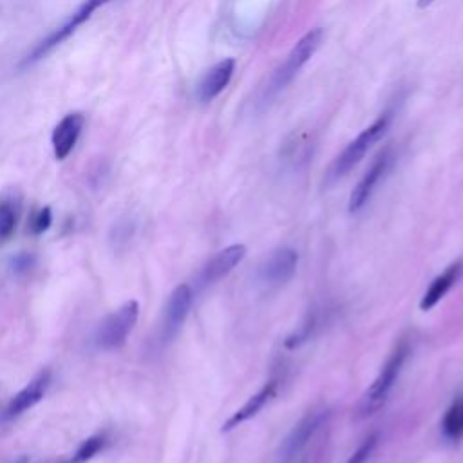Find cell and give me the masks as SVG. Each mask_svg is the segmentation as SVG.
I'll return each instance as SVG.
<instances>
[{
  "label": "cell",
  "mask_w": 463,
  "mask_h": 463,
  "mask_svg": "<svg viewBox=\"0 0 463 463\" xmlns=\"http://www.w3.org/2000/svg\"><path fill=\"white\" fill-rule=\"evenodd\" d=\"M409 353H411V345L407 340H400L394 345V349L387 356L385 364L382 365L378 376L373 380V383L362 394V398L356 405L358 418H369L385 405V402L396 383V378H398L403 364L409 358Z\"/></svg>",
  "instance_id": "6da1fadb"
},
{
  "label": "cell",
  "mask_w": 463,
  "mask_h": 463,
  "mask_svg": "<svg viewBox=\"0 0 463 463\" xmlns=\"http://www.w3.org/2000/svg\"><path fill=\"white\" fill-rule=\"evenodd\" d=\"M391 123H392V110H385L369 127H365L353 141H349L347 146L331 163L326 174L327 181L335 183L345 174H349L364 159V156L371 150V146L383 137Z\"/></svg>",
  "instance_id": "7a4b0ae2"
},
{
  "label": "cell",
  "mask_w": 463,
  "mask_h": 463,
  "mask_svg": "<svg viewBox=\"0 0 463 463\" xmlns=\"http://www.w3.org/2000/svg\"><path fill=\"white\" fill-rule=\"evenodd\" d=\"M324 40V31L322 27H315L311 31H307L295 45L293 49L288 52L286 60L275 69V72L269 78V83L266 87V94L273 96L280 90H284L293 78L300 72V69L313 58V54L318 51V47L322 45Z\"/></svg>",
  "instance_id": "3957f363"
},
{
  "label": "cell",
  "mask_w": 463,
  "mask_h": 463,
  "mask_svg": "<svg viewBox=\"0 0 463 463\" xmlns=\"http://www.w3.org/2000/svg\"><path fill=\"white\" fill-rule=\"evenodd\" d=\"M139 317V304L137 300H127L121 307L110 313L99 326L96 333V344L101 349H118L121 347L130 331L134 329Z\"/></svg>",
  "instance_id": "277c9868"
},
{
  "label": "cell",
  "mask_w": 463,
  "mask_h": 463,
  "mask_svg": "<svg viewBox=\"0 0 463 463\" xmlns=\"http://www.w3.org/2000/svg\"><path fill=\"white\" fill-rule=\"evenodd\" d=\"M327 416H329L327 409H313V411L306 412L295 423V427L288 432V436L282 439L277 458L282 463H288L293 458H297L304 450V447L311 441V438L320 430V427L324 425Z\"/></svg>",
  "instance_id": "5b68a950"
},
{
  "label": "cell",
  "mask_w": 463,
  "mask_h": 463,
  "mask_svg": "<svg viewBox=\"0 0 463 463\" xmlns=\"http://www.w3.org/2000/svg\"><path fill=\"white\" fill-rule=\"evenodd\" d=\"M392 161H394V148L392 146H385L373 159L371 166L365 170V174L362 175V179L356 183V186L351 192V197H349V212L351 213L362 210L367 204V201L371 199V195L374 194V190L378 188L382 179L391 170Z\"/></svg>",
  "instance_id": "8992f818"
},
{
  "label": "cell",
  "mask_w": 463,
  "mask_h": 463,
  "mask_svg": "<svg viewBox=\"0 0 463 463\" xmlns=\"http://www.w3.org/2000/svg\"><path fill=\"white\" fill-rule=\"evenodd\" d=\"M298 253L289 246L273 250L257 268V279L266 288H279L286 284L297 271Z\"/></svg>",
  "instance_id": "52a82bcc"
},
{
  "label": "cell",
  "mask_w": 463,
  "mask_h": 463,
  "mask_svg": "<svg viewBox=\"0 0 463 463\" xmlns=\"http://www.w3.org/2000/svg\"><path fill=\"white\" fill-rule=\"evenodd\" d=\"M107 2H110V0H85V2L72 13V16H71L63 25H60L56 31H52L45 40H42V42L31 51V54L24 60V65H29V63H33V61L43 58V54H47L51 49H54V47L60 45L63 40H67L81 24H85V22L92 16V13H94L98 7L105 5Z\"/></svg>",
  "instance_id": "ba28073f"
},
{
  "label": "cell",
  "mask_w": 463,
  "mask_h": 463,
  "mask_svg": "<svg viewBox=\"0 0 463 463\" xmlns=\"http://www.w3.org/2000/svg\"><path fill=\"white\" fill-rule=\"evenodd\" d=\"M194 302V291L188 284H179L168 297L165 311H163V322L159 329V338L163 344H168L175 338V335L181 331L190 307Z\"/></svg>",
  "instance_id": "9c48e42d"
},
{
  "label": "cell",
  "mask_w": 463,
  "mask_h": 463,
  "mask_svg": "<svg viewBox=\"0 0 463 463\" xmlns=\"http://www.w3.org/2000/svg\"><path fill=\"white\" fill-rule=\"evenodd\" d=\"M246 257V246L244 244H230L224 250L217 251L199 271L195 286L197 289H204L212 286L213 282L226 277L242 259Z\"/></svg>",
  "instance_id": "30bf717a"
},
{
  "label": "cell",
  "mask_w": 463,
  "mask_h": 463,
  "mask_svg": "<svg viewBox=\"0 0 463 463\" xmlns=\"http://www.w3.org/2000/svg\"><path fill=\"white\" fill-rule=\"evenodd\" d=\"M51 385V371L43 369L40 371L24 389H20L5 405L2 418L4 420H13L20 414H24L25 411L33 409L38 402H42V398L45 396L47 389Z\"/></svg>",
  "instance_id": "8fae6325"
},
{
  "label": "cell",
  "mask_w": 463,
  "mask_h": 463,
  "mask_svg": "<svg viewBox=\"0 0 463 463\" xmlns=\"http://www.w3.org/2000/svg\"><path fill=\"white\" fill-rule=\"evenodd\" d=\"M235 72V60L233 58H224L212 65L203 78L197 83V98L203 103H208L215 99L232 81V76Z\"/></svg>",
  "instance_id": "7c38bea8"
},
{
  "label": "cell",
  "mask_w": 463,
  "mask_h": 463,
  "mask_svg": "<svg viewBox=\"0 0 463 463\" xmlns=\"http://www.w3.org/2000/svg\"><path fill=\"white\" fill-rule=\"evenodd\" d=\"M83 123H85V116L81 112H71V114L63 116L60 119V123L54 127L51 141H52L54 157L58 161L65 159L72 152V148L81 134Z\"/></svg>",
  "instance_id": "4fadbf2b"
},
{
  "label": "cell",
  "mask_w": 463,
  "mask_h": 463,
  "mask_svg": "<svg viewBox=\"0 0 463 463\" xmlns=\"http://www.w3.org/2000/svg\"><path fill=\"white\" fill-rule=\"evenodd\" d=\"M277 385H279L277 380L266 382L255 394H251V396L246 400V403H244L242 407H239V409L222 423L221 432H230V430H233L235 427H239L241 423H244V421L255 418V416L260 412V409L273 398V394H275V391H277Z\"/></svg>",
  "instance_id": "5bb4252c"
},
{
  "label": "cell",
  "mask_w": 463,
  "mask_h": 463,
  "mask_svg": "<svg viewBox=\"0 0 463 463\" xmlns=\"http://www.w3.org/2000/svg\"><path fill=\"white\" fill-rule=\"evenodd\" d=\"M461 271H463V262H461V260H456V262L449 264V266L429 284V288L425 289V293H423V297H421V300H420V309H421V311L432 309V307L450 291V288L459 280Z\"/></svg>",
  "instance_id": "9a60e30c"
},
{
  "label": "cell",
  "mask_w": 463,
  "mask_h": 463,
  "mask_svg": "<svg viewBox=\"0 0 463 463\" xmlns=\"http://www.w3.org/2000/svg\"><path fill=\"white\" fill-rule=\"evenodd\" d=\"M20 203L13 195H0V246L5 244L16 228Z\"/></svg>",
  "instance_id": "2e32d148"
},
{
  "label": "cell",
  "mask_w": 463,
  "mask_h": 463,
  "mask_svg": "<svg viewBox=\"0 0 463 463\" xmlns=\"http://www.w3.org/2000/svg\"><path fill=\"white\" fill-rule=\"evenodd\" d=\"M441 432L450 441L463 438V394L447 409L441 420Z\"/></svg>",
  "instance_id": "e0dca14e"
},
{
  "label": "cell",
  "mask_w": 463,
  "mask_h": 463,
  "mask_svg": "<svg viewBox=\"0 0 463 463\" xmlns=\"http://www.w3.org/2000/svg\"><path fill=\"white\" fill-rule=\"evenodd\" d=\"M103 447H105V436L94 434L80 443V447L76 449V452L71 456V459L67 463H85V461L92 459Z\"/></svg>",
  "instance_id": "ac0fdd59"
},
{
  "label": "cell",
  "mask_w": 463,
  "mask_h": 463,
  "mask_svg": "<svg viewBox=\"0 0 463 463\" xmlns=\"http://www.w3.org/2000/svg\"><path fill=\"white\" fill-rule=\"evenodd\" d=\"M376 445H378V434L371 432L369 436H365L362 439V443L354 449V452L347 458L345 463H365L371 458V454L374 452Z\"/></svg>",
  "instance_id": "d6986e66"
},
{
  "label": "cell",
  "mask_w": 463,
  "mask_h": 463,
  "mask_svg": "<svg viewBox=\"0 0 463 463\" xmlns=\"http://www.w3.org/2000/svg\"><path fill=\"white\" fill-rule=\"evenodd\" d=\"M51 222H52V212H51L49 206H43V208H40V210H36V212L33 213L31 222H29V228H31V232H33L34 235H42L43 232L49 230Z\"/></svg>",
  "instance_id": "ffe728a7"
},
{
  "label": "cell",
  "mask_w": 463,
  "mask_h": 463,
  "mask_svg": "<svg viewBox=\"0 0 463 463\" xmlns=\"http://www.w3.org/2000/svg\"><path fill=\"white\" fill-rule=\"evenodd\" d=\"M132 222H118L114 228H112V235H110V239H112V242L116 244V246H121L123 242H127L130 237H132Z\"/></svg>",
  "instance_id": "44dd1931"
},
{
  "label": "cell",
  "mask_w": 463,
  "mask_h": 463,
  "mask_svg": "<svg viewBox=\"0 0 463 463\" xmlns=\"http://www.w3.org/2000/svg\"><path fill=\"white\" fill-rule=\"evenodd\" d=\"M33 260H34L33 255H29V253H18V255L13 257L11 268H13V271H14L16 275H22V273H25V271L31 269Z\"/></svg>",
  "instance_id": "7402d4cb"
},
{
  "label": "cell",
  "mask_w": 463,
  "mask_h": 463,
  "mask_svg": "<svg viewBox=\"0 0 463 463\" xmlns=\"http://www.w3.org/2000/svg\"><path fill=\"white\" fill-rule=\"evenodd\" d=\"M434 2H436V0H418V7L423 9V7H429V5L434 4Z\"/></svg>",
  "instance_id": "603a6c76"
}]
</instances>
